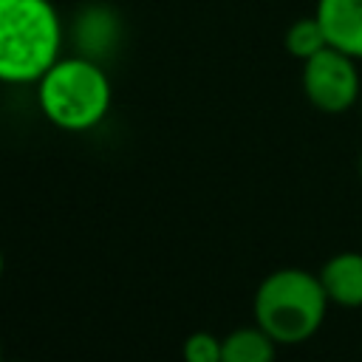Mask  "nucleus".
Wrapping results in <instances>:
<instances>
[{
    "instance_id": "f257e3e1",
    "label": "nucleus",
    "mask_w": 362,
    "mask_h": 362,
    "mask_svg": "<svg viewBox=\"0 0 362 362\" xmlns=\"http://www.w3.org/2000/svg\"><path fill=\"white\" fill-rule=\"evenodd\" d=\"M65 25L51 0H0V82L37 85L62 57Z\"/></svg>"
},
{
    "instance_id": "f03ea898",
    "label": "nucleus",
    "mask_w": 362,
    "mask_h": 362,
    "mask_svg": "<svg viewBox=\"0 0 362 362\" xmlns=\"http://www.w3.org/2000/svg\"><path fill=\"white\" fill-rule=\"evenodd\" d=\"M37 105L42 116L65 130H93L113 105V82L99 59L82 54H62L37 82Z\"/></svg>"
},
{
    "instance_id": "7ed1b4c3",
    "label": "nucleus",
    "mask_w": 362,
    "mask_h": 362,
    "mask_svg": "<svg viewBox=\"0 0 362 362\" xmlns=\"http://www.w3.org/2000/svg\"><path fill=\"white\" fill-rule=\"evenodd\" d=\"M328 303L331 300L320 283V274L286 266L260 280L252 300V314L277 345H300L320 331Z\"/></svg>"
},
{
    "instance_id": "20e7f679",
    "label": "nucleus",
    "mask_w": 362,
    "mask_h": 362,
    "mask_svg": "<svg viewBox=\"0 0 362 362\" xmlns=\"http://www.w3.org/2000/svg\"><path fill=\"white\" fill-rule=\"evenodd\" d=\"M303 93L322 113H345L359 105L362 79L356 59L339 48H322L303 62Z\"/></svg>"
},
{
    "instance_id": "39448f33",
    "label": "nucleus",
    "mask_w": 362,
    "mask_h": 362,
    "mask_svg": "<svg viewBox=\"0 0 362 362\" xmlns=\"http://www.w3.org/2000/svg\"><path fill=\"white\" fill-rule=\"evenodd\" d=\"M314 14L331 48L362 59V0H317Z\"/></svg>"
},
{
    "instance_id": "423d86ee",
    "label": "nucleus",
    "mask_w": 362,
    "mask_h": 362,
    "mask_svg": "<svg viewBox=\"0 0 362 362\" xmlns=\"http://www.w3.org/2000/svg\"><path fill=\"white\" fill-rule=\"evenodd\" d=\"M122 28H119V17L116 8L110 6H88L76 14L74 20V42H76V54L99 59L116 48Z\"/></svg>"
},
{
    "instance_id": "0eeeda50",
    "label": "nucleus",
    "mask_w": 362,
    "mask_h": 362,
    "mask_svg": "<svg viewBox=\"0 0 362 362\" xmlns=\"http://www.w3.org/2000/svg\"><path fill=\"white\" fill-rule=\"evenodd\" d=\"M320 283L331 303L342 308L362 305V252H339L320 269Z\"/></svg>"
},
{
    "instance_id": "6e6552de",
    "label": "nucleus",
    "mask_w": 362,
    "mask_h": 362,
    "mask_svg": "<svg viewBox=\"0 0 362 362\" xmlns=\"http://www.w3.org/2000/svg\"><path fill=\"white\" fill-rule=\"evenodd\" d=\"M277 342L255 322L221 337V362H274Z\"/></svg>"
},
{
    "instance_id": "1a4fd4ad",
    "label": "nucleus",
    "mask_w": 362,
    "mask_h": 362,
    "mask_svg": "<svg viewBox=\"0 0 362 362\" xmlns=\"http://www.w3.org/2000/svg\"><path fill=\"white\" fill-rule=\"evenodd\" d=\"M283 45H286V51H288L294 59L305 62V59H311L314 54H320L322 48H328V37H325V31H322L317 14H311V17L294 20V23L286 28Z\"/></svg>"
},
{
    "instance_id": "9d476101",
    "label": "nucleus",
    "mask_w": 362,
    "mask_h": 362,
    "mask_svg": "<svg viewBox=\"0 0 362 362\" xmlns=\"http://www.w3.org/2000/svg\"><path fill=\"white\" fill-rule=\"evenodd\" d=\"M184 362H221V337L212 331H192L181 342Z\"/></svg>"
},
{
    "instance_id": "9b49d317",
    "label": "nucleus",
    "mask_w": 362,
    "mask_h": 362,
    "mask_svg": "<svg viewBox=\"0 0 362 362\" xmlns=\"http://www.w3.org/2000/svg\"><path fill=\"white\" fill-rule=\"evenodd\" d=\"M3 272H6V257H3V249H0V280H3Z\"/></svg>"
},
{
    "instance_id": "f8f14e48",
    "label": "nucleus",
    "mask_w": 362,
    "mask_h": 362,
    "mask_svg": "<svg viewBox=\"0 0 362 362\" xmlns=\"http://www.w3.org/2000/svg\"><path fill=\"white\" fill-rule=\"evenodd\" d=\"M0 362H6V359H3V342H0Z\"/></svg>"
},
{
    "instance_id": "ddd939ff",
    "label": "nucleus",
    "mask_w": 362,
    "mask_h": 362,
    "mask_svg": "<svg viewBox=\"0 0 362 362\" xmlns=\"http://www.w3.org/2000/svg\"><path fill=\"white\" fill-rule=\"evenodd\" d=\"M359 173H362V156H359Z\"/></svg>"
},
{
    "instance_id": "4468645a",
    "label": "nucleus",
    "mask_w": 362,
    "mask_h": 362,
    "mask_svg": "<svg viewBox=\"0 0 362 362\" xmlns=\"http://www.w3.org/2000/svg\"><path fill=\"white\" fill-rule=\"evenodd\" d=\"M8 362H25V359H8Z\"/></svg>"
},
{
    "instance_id": "2eb2a0df",
    "label": "nucleus",
    "mask_w": 362,
    "mask_h": 362,
    "mask_svg": "<svg viewBox=\"0 0 362 362\" xmlns=\"http://www.w3.org/2000/svg\"><path fill=\"white\" fill-rule=\"evenodd\" d=\"M359 107H362V96H359Z\"/></svg>"
}]
</instances>
